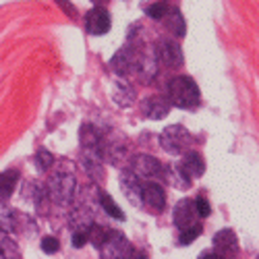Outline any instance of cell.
<instances>
[{
	"label": "cell",
	"mask_w": 259,
	"mask_h": 259,
	"mask_svg": "<svg viewBox=\"0 0 259 259\" xmlns=\"http://www.w3.org/2000/svg\"><path fill=\"white\" fill-rule=\"evenodd\" d=\"M112 27L110 21V13H108L104 7H94L88 15H85V29H88L90 35H104L108 33Z\"/></svg>",
	"instance_id": "obj_8"
},
{
	"label": "cell",
	"mask_w": 259,
	"mask_h": 259,
	"mask_svg": "<svg viewBox=\"0 0 259 259\" xmlns=\"http://www.w3.org/2000/svg\"><path fill=\"white\" fill-rule=\"evenodd\" d=\"M156 56L158 60L164 64V67H172L177 69L183 64L185 56H183V48L177 39H164L156 46Z\"/></svg>",
	"instance_id": "obj_7"
},
{
	"label": "cell",
	"mask_w": 259,
	"mask_h": 259,
	"mask_svg": "<svg viewBox=\"0 0 259 259\" xmlns=\"http://www.w3.org/2000/svg\"><path fill=\"white\" fill-rule=\"evenodd\" d=\"M172 220H175V226L179 230H185V228H191L199 224V215H197V209H195V203L191 199H181L172 211Z\"/></svg>",
	"instance_id": "obj_10"
},
{
	"label": "cell",
	"mask_w": 259,
	"mask_h": 259,
	"mask_svg": "<svg viewBox=\"0 0 259 259\" xmlns=\"http://www.w3.org/2000/svg\"><path fill=\"white\" fill-rule=\"evenodd\" d=\"M56 168L48 177L46 183V193L48 199L54 205L69 207L77 199V179H75V166L69 160H54Z\"/></svg>",
	"instance_id": "obj_1"
},
{
	"label": "cell",
	"mask_w": 259,
	"mask_h": 259,
	"mask_svg": "<svg viewBox=\"0 0 259 259\" xmlns=\"http://www.w3.org/2000/svg\"><path fill=\"white\" fill-rule=\"evenodd\" d=\"M0 257L7 259H21L19 245L11 239V234L7 230H0Z\"/></svg>",
	"instance_id": "obj_20"
},
{
	"label": "cell",
	"mask_w": 259,
	"mask_h": 259,
	"mask_svg": "<svg viewBox=\"0 0 259 259\" xmlns=\"http://www.w3.org/2000/svg\"><path fill=\"white\" fill-rule=\"evenodd\" d=\"M79 141H81V149L83 152H100L102 154V141H104V131L96 124L85 122L79 131ZM104 158V156H102Z\"/></svg>",
	"instance_id": "obj_13"
},
{
	"label": "cell",
	"mask_w": 259,
	"mask_h": 259,
	"mask_svg": "<svg viewBox=\"0 0 259 259\" xmlns=\"http://www.w3.org/2000/svg\"><path fill=\"white\" fill-rule=\"evenodd\" d=\"M56 3H58V5L62 7V11L67 13L69 17H75V15H77V9H75V7H73V5L69 3V0H56Z\"/></svg>",
	"instance_id": "obj_29"
},
{
	"label": "cell",
	"mask_w": 259,
	"mask_h": 259,
	"mask_svg": "<svg viewBox=\"0 0 259 259\" xmlns=\"http://www.w3.org/2000/svg\"><path fill=\"white\" fill-rule=\"evenodd\" d=\"M71 243H73V247H77V249H81L85 243H88V232L85 230H73V236H71Z\"/></svg>",
	"instance_id": "obj_28"
},
{
	"label": "cell",
	"mask_w": 259,
	"mask_h": 259,
	"mask_svg": "<svg viewBox=\"0 0 259 259\" xmlns=\"http://www.w3.org/2000/svg\"><path fill=\"white\" fill-rule=\"evenodd\" d=\"M193 143H195V139H193V135L187 131L185 126L181 124H170L166 126L164 131L160 133V145L164 152L172 154V156H183L187 149L193 147Z\"/></svg>",
	"instance_id": "obj_3"
},
{
	"label": "cell",
	"mask_w": 259,
	"mask_h": 259,
	"mask_svg": "<svg viewBox=\"0 0 259 259\" xmlns=\"http://www.w3.org/2000/svg\"><path fill=\"white\" fill-rule=\"evenodd\" d=\"M213 249L218 251L220 257H236L241 253L239 239H236V234L230 228L215 232V236H213Z\"/></svg>",
	"instance_id": "obj_12"
},
{
	"label": "cell",
	"mask_w": 259,
	"mask_h": 259,
	"mask_svg": "<svg viewBox=\"0 0 259 259\" xmlns=\"http://www.w3.org/2000/svg\"><path fill=\"white\" fill-rule=\"evenodd\" d=\"M141 205L149 213H162L166 207V191L158 183H141Z\"/></svg>",
	"instance_id": "obj_6"
},
{
	"label": "cell",
	"mask_w": 259,
	"mask_h": 259,
	"mask_svg": "<svg viewBox=\"0 0 259 259\" xmlns=\"http://www.w3.org/2000/svg\"><path fill=\"white\" fill-rule=\"evenodd\" d=\"M19 179H21V175H19V170H15V168L0 172V203L7 201L15 193V189L19 185Z\"/></svg>",
	"instance_id": "obj_18"
},
{
	"label": "cell",
	"mask_w": 259,
	"mask_h": 259,
	"mask_svg": "<svg viewBox=\"0 0 259 259\" xmlns=\"http://www.w3.org/2000/svg\"><path fill=\"white\" fill-rule=\"evenodd\" d=\"M166 19V27L168 31L175 35V37H185L187 33V23H185V17L179 9H170V13L164 17Z\"/></svg>",
	"instance_id": "obj_19"
},
{
	"label": "cell",
	"mask_w": 259,
	"mask_h": 259,
	"mask_svg": "<svg viewBox=\"0 0 259 259\" xmlns=\"http://www.w3.org/2000/svg\"><path fill=\"white\" fill-rule=\"evenodd\" d=\"M168 102L170 106L181 108V110H193L201 102L199 88L193 77L187 75H177L168 83Z\"/></svg>",
	"instance_id": "obj_2"
},
{
	"label": "cell",
	"mask_w": 259,
	"mask_h": 259,
	"mask_svg": "<svg viewBox=\"0 0 259 259\" xmlns=\"http://www.w3.org/2000/svg\"><path fill=\"white\" fill-rule=\"evenodd\" d=\"M162 177L172 185V187H177V189H189L191 187V183H193V179L187 175V172L177 164V166H162Z\"/></svg>",
	"instance_id": "obj_17"
},
{
	"label": "cell",
	"mask_w": 259,
	"mask_h": 259,
	"mask_svg": "<svg viewBox=\"0 0 259 259\" xmlns=\"http://www.w3.org/2000/svg\"><path fill=\"white\" fill-rule=\"evenodd\" d=\"M195 209H197V215L199 218H207V215L211 213V205H209V201H207V197H203V195H199L195 201Z\"/></svg>",
	"instance_id": "obj_27"
},
{
	"label": "cell",
	"mask_w": 259,
	"mask_h": 259,
	"mask_svg": "<svg viewBox=\"0 0 259 259\" xmlns=\"http://www.w3.org/2000/svg\"><path fill=\"white\" fill-rule=\"evenodd\" d=\"M112 100L116 102V106H120V108H128V106H133V104H135L137 94H135V90H133L126 81L118 79V81L112 83Z\"/></svg>",
	"instance_id": "obj_16"
},
{
	"label": "cell",
	"mask_w": 259,
	"mask_h": 259,
	"mask_svg": "<svg viewBox=\"0 0 259 259\" xmlns=\"http://www.w3.org/2000/svg\"><path fill=\"white\" fill-rule=\"evenodd\" d=\"M201 224H195V226H191V228H185L181 230V239H179V245H191V243H195L197 241V236L201 234Z\"/></svg>",
	"instance_id": "obj_25"
},
{
	"label": "cell",
	"mask_w": 259,
	"mask_h": 259,
	"mask_svg": "<svg viewBox=\"0 0 259 259\" xmlns=\"http://www.w3.org/2000/svg\"><path fill=\"white\" fill-rule=\"evenodd\" d=\"M39 245H41V249H44V253H48V255H54L60 249V241L56 239V236H44Z\"/></svg>",
	"instance_id": "obj_26"
},
{
	"label": "cell",
	"mask_w": 259,
	"mask_h": 259,
	"mask_svg": "<svg viewBox=\"0 0 259 259\" xmlns=\"http://www.w3.org/2000/svg\"><path fill=\"white\" fill-rule=\"evenodd\" d=\"M100 251H102L104 259H131V257H137V251L131 245V241L120 232L106 234V241L100 247Z\"/></svg>",
	"instance_id": "obj_4"
},
{
	"label": "cell",
	"mask_w": 259,
	"mask_h": 259,
	"mask_svg": "<svg viewBox=\"0 0 259 259\" xmlns=\"http://www.w3.org/2000/svg\"><path fill=\"white\" fill-rule=\"evenodd\" d=\"M147 17L149 19H154V21H162L168 13H170V5L166 3V0H158V3H152L147 9H145Z\"/></svg>",
	"instance_id": "obj_22"
},
{
	"label": "cell",
	"mask_w": 259,
	"mask_h": 259,
	"mask_svg": "<svg viewBox=\"0 0 259 259\" xmlns=\"http://www.w3.org/2000/svg\"><path fill=\"white\" fill-rule=\"evenodd\" d=\"M170 108L172 106H170L168 98H164V96H152V98H145L141 102V114L145 118H149V120H162V118L168 116Z\"/></svg>",
	"instance_id": "obj_11"
},
{
	"label": "cell",
	"mask_w": 259,
	"mask_h": 259,
	"mask_svg": "<svg viewBox=\"0 0 259 259\" xmlns=\"http://www.w3.org/2000/svg\"><path fill=\"white\" fill-rule=\"evenodd\" d=\"M220 259V255H215L213 251H203V253H199V259Z\"/></svg>",
	"instance_id": "obj_30"
},
{
	"label": "cell",
	"mask_w": 259,
	"mask_h": 259,
	"mask_svg": "<svg viewBox=\"0 0 259 259\" xmlns=\"http://www.w3.org/2000/svg\"><path fill=\"white\" fill-rule=\"evenodd\" d=\"M120 189L124 193V197L133 205H141V179L131 168L120 172Z\"/></svg>",
	"instance_id": "obj_14"
},
{
	"label": "cell",
	"mask_w": 259,
	"mask_h": 259,
	"mask_svg": "<svg viewBox=\"0 0 259 259\" xmlns=\"http://www.w3.org/2000/svg\"><path fill=\"white\" fill-rule=\"evenodd\" d=\"M35 166L39 168V170H50L52 166H54V156L48 152V149H37V154H35Z\"/></svg>",
	"instance_id": "obj_24"
},
{
	"label": "cell",
	"mask_w": 259,
	"mask_h": 259,
	"mask_svg": "<svg viewBox=\"0 0 259 259\" xmlns=\"http://www.w3.org/2000/svg\"><path fill=\"white\" fill-rule=\"evenodd\" d=\"M106 241V230L100 226V224H92L88 228V243H92L96 249H100Z\"/></svg>",
	"instance_id": "obj_23"
},
{
	"label": "cell",
	"mask_w": 259,
	"mask_h": 259,
	"mask_svg": "<svg viewBox=\"0 0 259 259\" xmlns=\"http://www.w3.org/2000/svg\"><path fill=\"white\" fill-rule=\"evenodd\" d=\"M131 170L139 179H154V177H162V164L160 160H156L149 154H137L131 160Z\"/></svg>",
	"instance_id": "obj_9"
},
{
	"label": "cell",
	"mask_w": 259,
	"mask_h": 259,
	"mask_svg": "<svg viewBox=\"0 0 259 259\" xmlns=\"http://www.w3.org/2000/svg\"><path fill=\"white\" fill-rule=\"evenodd\" d=\"M98 199H100V205H102V209L108 213V215H112L114 220H124V211L114 203V199L108 195V193H104V191H98Z\"/></svg>",
	"instance_id": "obj_21"
},
{
	"label": "cell",
	"mask_w": 259,
	"mask_h": 259,
	"mask_svg": "<svg viewBox=\"0 0 259 259\" xmlns=\"http://www.w3.org/2000/svg\"><path fill=\"white\" fill-rule=\"evenodd\" d=\"M179 166L191 179H201L205 175V160L199 152H193V149H187V152L183 154V160L179 162Z\"/></svg>",
	"instance_id": "obj_15"
},
{
	"label": "cell",
	"mask_w": 259,
	"mask_h": 259,
	"mask_svg": "<svg viewBox=\"0 0 259 259\" xmlns=\"http://www.w3.org/2000/svg\"><path fill=\"white\" fill-rule=\"evenodd\" d=\"M139 56H141V50L133 44V41H128L124 48H120L112 60H110V69L120 75V77H126L131 73H137V67H139Z\"/></svg>",
	"instance_id": "obj_5"
},
{
	"label": "cell",
	"mask_w": 259,
	"mask_h": 259,
	"mask_svg": "<svg viewBox=\"0 0 259 259\" xmlns=\"http://www.w3.org/2000/svg\"><path fill=\"white\" fill-rule=\"evenodd\" d=\"M92 3H94L96 7H102V5H106V3H108V0H92Z\"/></svg>",
	"instance_id": "obj_31"
}]
</instances>
